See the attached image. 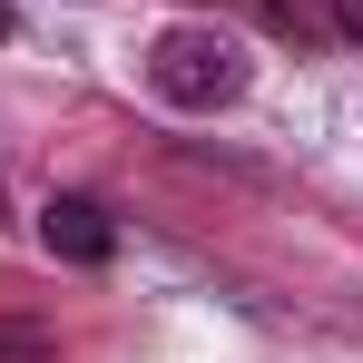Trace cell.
Masks as SVG:
<instances>
[{
  "label": "cell",
  "mask_w": 363,
  "mask_h": 363,
  "mask_svg": "<svg viewBox=\"0 0 363 363\" xmlns=\"http://www.w3.org/2000/svg\"><path fill=\"white\" fill-rule=\"evenodd\" d=\"M147 89L167 99V108H186V118H216V108H236L245 99V40L236 30H216V20H177V30H157L147 40Z\"/></svg>",
  "instance_id": "1"
},
{
  "label": "cell",
  "mask_w": 363,
  "mask_h": 363,
  "mask_svg": "<svg viewBox=\"0 0 363 363\" xmlns=\"http://www.w3.org/2000/svg\"><path fill=\"white\" fill-rule=\"evenodd\" d=\"M0 216H10V196H0Z\"/></svg>",
  "instance_id": "6"
},
{
  "label": "cell",
  "mask_w": 363,
  "mask_h": 363,
  "mask_svg": "<svg viewBox=\"0 0 363 363\" xmlns=\"http://www.w3.org/2000/svg\"><path fill=\"white\" fill-rule=\"evenodd\" d=\"M40 245L69 255V265H108V255H118V226H108V206H99V196H79V186H69V196L40 206Z\"/></svg>",
  "instance_id": "2"
},
{
  "label": "cell",
  "mask_w": 363,
  "mask_h": 363,
  "mask_svg": "<svg viewBox=\"0 0 363 363\" xmlns=\"http://www.w3.org/2000/svg\"><path fill=\"white\" fill-rule=\"evenodd\" d=\"M10 30H20V20H10V0H0V40H10Z\"/></svg>",
  "instance_id": "5"
},
{
  "label": "cell",
  "mask_w": 363,
  "mask_h": 363,
  "mask_svg": "<svg viewBox=\"0 0 363 363\" xmlns=\"http://www.w3.org/2000/svg\"><path fill=\"white\" fill-rule=\"evenodd\" d=\"M0 363H50V334L20 324V314H0Z\"/></svg>",
  "instance_id": "3"
},
{
  "label": "cell",
  "mask_w": 363,
  "mask_h": 363,
  "mask_svg": "<svg viewBox=\"0 0 363 363\" xmlns=\"http://www.w3.org/2000/svg\"><path fill=\"white\" fill-rule=\"evenodd\" d=\"M334 30H344V40L363 50V0H334Z\"/></svg>",
  "instance_id": "4"
}]
</instances>
